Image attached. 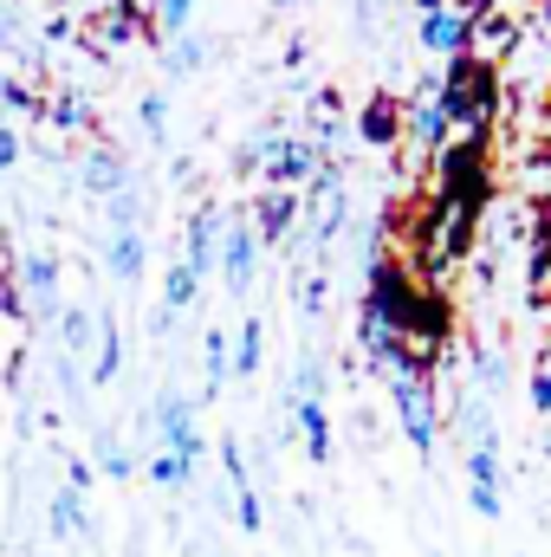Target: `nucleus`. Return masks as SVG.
Wrapping results in <instances>:
<instances>
[{
  "mask_svg": "<svg viewBox=\"0 0 551 557\" xmlns=\"http://www.w3.org/2000/svg\"><path fill=\"white\" fill-rule=\"evenodd\" d=\"M98 467H105L111 480H131V467H137V460L124 454V441H118V434H98Z\"/></svg>",
  "mask_w": 551,
  "mask_h": 557,
  "instance_id": "5701e85b",
  "label": "nucleus"
},
{
  "mask_svg": "<svg viewBox=\"0 0 551 557\" xmlns=\"http://www.w3.org/2000/svg\"><path fill=\"white\" fill-rule=\"evenodd\" d=\"M149 480H156V486H162V493H182V486H188V480H195V467H188V460H175V454H162V447H156V454H149Z\"/></svg>",
  "mask_w": 551,
  "mask_h": 557,
  "instance_id": "6ab92c4d",
  "label": "nucleus"
},
{
  "mask_svg": "<svg viewBox=\"0 0 551 557\" xmlns=\"http://www.w3.org/2000/svg\"><path fill=\"white\" fill-rule=\"evenodd\" d=\"M46 124H52V131H85V124H91V104H85L78 91H59V98L46 104Z\"/></svg>",
  "mask_w": 551,
  "mask_h": 557,
  "instance_id": "f3484780",
  "label": "nucleus"
},
{
  "mask_svg": "<svg viewBox=\"0 0 551 557\" xmlns=\"http://www.w3.org/2000/svg\"><path fill=\"white\" fill-rule=\"evenodd\" d=\"M118 363H124V331H118V318L105 311V318H98V350H91V383H111Z\"/></svg>",
  "mask_w": 551,
  "mask_h": 557,
  "instance_id": "2eb2a0df",
  "label": "nucleus"
},
{
  "mask_svg": "<svg viewBox=\"0 0 551 557\" xmlns=\"http://www.w3.org/2000/svg\"><path fill=\"white\" fill-rule=\"evenodd\" d=\"M13 156H20V137H13V124H0V182H7V169H13Z\"/></svg>",
  "mask_w": 551,
  "mask_h": 557,
  "instance_id": "c756f323",
  "label": "nucleus"
},
{
  "mask_svg": "<svg viewBox=\"0 0 551 557\" xmlns=\"http://www.w3.org/2000/svg\"><path fill=\"white\" fill-rule=\"evenodd\" d=\"M201 363H208V396H221V383H228V331L201 337Z\"/></svg>",
  "mask_w": 551,
  "mask_h": 557,
  "instance_id": "aec40b11",
  "label": "nucleus"
},
{
  "mask_svg": "<svg viewBox=\"0 0 551 557\" xmlns=\"http://www.w3.org/2000/svg\"><path fill=\"white\" fill-rule=\"evenodd\" d=\"M78 557H85V552H78Z\"/></svg>",
  "mask_w": 551,
  "mask_h": 557,
  "instance_id": "f704fd0d",
  "label": "nucleus"
},
{
  "mask_svg": "<svg viewBox=\"0 0 551 557\" xmlns=\"http://www.w3.org/2000/svg\"><path fill=\"white\" fill-rule=\"evenodd\" d=\"M546 460H551V428H546Z\"/></svg>",
  "mask_w": 551,
  "mask_h": 557,
  "instance_id": "72a5a7b5",
  "label": "nucleus"
},
{
  "mask_svg": "<svg viewBox=\"0 0 551 557\" xmlns=\"http://www.w3.org/2000/svg\"><path fill=\"white\" fill-rule=\"evenodd\" d=\"M539 363H546V370H551V344H546V357H539Z\"/></svg>",
  "mask_w": 551,
  "mask_h": 557,
  "instance_id": "473e14b6",
  "label": "nucleus"
},
{
  "mask_svg": "<svg viewBox=\"0 0 551 557\" xmlns=\"http://www.w3.org/2000/svg\"><path fill=\"white\" fill-rule=\"evenodd\" d=\"M156 447L162 454H175V460H188V467H201V454H208V441H201V428H195V403L188 396H156Z\"/></svg>",
  "mask_w": 551,
  "mask_h": 557,
  "instance_id": "39448f33",
  "label": "nucleus"
},
{
  "mask_svg": "<svg viewBox=\"0 0 551 557\" xmlns=\"http://www.w3.org/2000/svg\"><path fill=\"white\" fill-rule=\"evenodd\" d=\"M415 46H421V52H434L441 65H448V59H461V52L474 46V13H467V7L415 13Z\"/></svg>",
  "mask_w": 551,
  "mask_h": 557,
  "instance_id": "423d86ee",
  "label": "nucleus"
},
{
  "mask_svg": "<svg viewBox=\"0 0 551 557\" xmlns=\"http://www.w3.org/2000/svg\"><path fill=\"white\" fill-rule=\"evenodd\" d=\"M149 20H156L162 39H182L188 20H195V0H149Z\"/></svg>",
  "mask_w": 551,
  "mask_h": 557,
  "instance_id": "a211bd4d",
  "label": "nucleus"
},
{
  "mask_svg": "<svg viewBox=\"0 0 551 557\" xmlns=\"http://www.w3.org/2000/svg\"><path fill=\"white\" fill-rule=\"evenodd\" d=\"M467 506H474L480 519H506V493H500V486H474V480H467Z\"/></svg>",
  "mask_w": 551,
  "mask_h": 557,
  "instance_id": "393cba45",
  "label": "nucleus"
},
{
  "mask_svg": "<svg viewBox=\"0 0 551 557\" xmlns=\"http://www.w3.org/2000/svg\"><path fill=\"white\" fill-rule=\"evenodd\" d=\"M260 350H267V337H260V318H247V324L234 331V350H228V370H234V376H254V370H260Z\"/></svg>",
  "mask_w": 551,
  "mask_h": 557,
  "instance_id": "dca6fc26",
  "label": "nucleus"
},
{
  "mask_svg": "<svg viewBox=\"0 0 551 557\" xmlns=\"http://www.w3.org/2000/svg\"><path fill=\"white\" fill-rule=\"evenodd\" d=\"M441 7H454V0H415V13H441Z\"/></svg>",
  "mask_w": 551,
  "mask_h": 557,
  "instance_id": "7c9ffc66",
  "label": "nucleus"
},
{
  "mask_svg": "<svg viewBox=\"0 0 551 557\" xmlns=\"http://www.w3.org/2000/svg\"><path fill=\"white\" fill-rule=\"evenodd\" d=\"M234 519L241 532H260V493H234Z\"/></svg>",
  "mask_w": 551,
  "mask_h": 557,
  "instance_id": "cd10ccee",
  "label": "nucleus"
},
{
  "mask_svg": "<svg viewBox=\"0 0 551 557\" xmlns=\"http://www.w3.org/2000/svg\"><path fill=\"white\" fill-rule=\"evenodd\" d=\"M254 260H260V240H254V221L247 214H221V247H215V267L228 278L234 298L254 292Z\"/></svg>",
  "mask_w": 551,
  "mask_h": 557,
  "instance_id": "20e7f679",
  "label": "nucleus"
},
{
  "mask_svg": "<svg viewBox=\"0 0 551 557\" xmlns=\"http://www.w3.org/2000/svg\"><path fill=\"white\" fill-rule=\"evenodd\" d=\"M215 247H221V208H195L182 227V267L195 278L215 273Z\"/></svg>",
  "mask_w": 551,
  "mask_h": 557,
  "instance_id": "1a4fd4ad",
  "label": "nucleus"
},
{
  "mask_svg": "<svg viewBox=\"0 0 551 557\" xmlns=\"http://www.w3.org/2000/svg\"><path fill=\"white\" fill-rule=\"evenodd\" d=\"M59 344H65V363H72V357L85 363V357L98 350V318H91L85 305H59Z\"/></svg>",
  "mask_w": 551,
  "mask_h": 557,
  "instance_id": "ddd939ff",
  "label": "nucleus"
},
{
  "mask_svg": "<svg viewBox=\"0 0 551 557\" xmlns=\"http://www.w3.org/2000/svg\"><path fill=\"white\" fill-rule=\"evenodd\" d=\"M467 480L474 486H500V447H467Z\"/></svg>",
  "mask_w": 551,
  "mask_h": 557,
  "instance_id": "b1692460",
  "label": "nucleus"
},
{
  "mask_svg": "<svg viewBox=\"0 0 551 557\" xmlns=\"http://www.w3.org/2000/svg\"><path fill=\"white\" fill-rule=\"evenodd\" d=\"M292 416H298V441H305V454H311V460H331V416H325V403L292 396Z\"/></svg>",
  "mask_w": 551,
  "mask_h": 557,
  "instance_id": "4468645a",
  "label": "nucleus"
},
{
  "mask_svg": "<svg viewBox=\"0 0 551 557\" xmlns=\"http://www.w3.org/2000/svg\"><path fill=\"white\" fill-rule=\"evenodd\" d=\"M428 195L487 214V201H493V162H487V143H474V137L448 143V149L428 162Z\"/></svg>",
  "mask_w": 551,
  "mask_h": 557,
  "instance_id": "f03ea898",
  "label": "nucleus"
},
{
  "mask_svg": "<svg viewBox=\"0 0 551 557\" xmlns=\"http://www.w3.org/2000/svg\"><path fill=\"white\" fill-rule=\"evenodd\" d=\"M390 403H396V421H403L409 447H415V454H428V447H434V434H441V416H434V383H428V376H390Z\"/></svg>",
  "mask_w": 551,
  "mask_h": 557,
  "instance_id": "7ed1b4c3",
  "label": "nucleus"
},
{
  "mask_svg": "<svg viewBox=\"0 0 551 557\" xmlns=\"http://www.w3.org/2000/svg\"><path fill=\"white\" fill-rule=\"evenodd\" d=\"M137 117H143V137H149V143L169 137V98H162V91H149V98H143Z\"/></svg>",
  "mask_w": 551,
  "mask_h": 557,
  "instance_id": "412c9836",
  "label": "nucleus"
},
{
  "mask_svg": "<svg viewBox=\"0 0 551 557\" xmlns=\"http://www.w3.org/2000/svg\"><path fill=\"white\" fill-rule=\"evenodd\" d=\"M357 137L370 143V149H396V143H403V104H396L390 91L364 98V111H357Z\"/></svg>",
  "mask_w": 551,
  "mask_h": 557,
  "instance_id": "9b49d317",
  "label": "nucleus"
},
{
  "mask_svg": "<svg viewBox=\"0 0 551 557\" xmlns=\"http://www.w3.org/2000/svg\"><path fill=\"white\" fill-rule=\"evenodd\" d=\"M247 221H254V240H273L279 247V240L298 227V195H292V188H260V201H254Z\"/></svg>",
  "mask_w": 551,
  "mask_h": 557,
  "instance_id": "9d476101",
  "label": "nucleus"
},
{
  "mask_svg": "<svg viewBox=\"0 0 551 557\" xmlns=\"http://www.w3.org/2000/svg\"><path fill=\"white\" fill-rule=\"evenodd\" d=\"M526 403H532V416H546V421H551V370H546V363L526 376Z\"/></svg>",
  "mask_w": 551,
  "mask_h": 557,
  "instance_id": "bb28decb",
  "label": "nucleus"
},
{
  "mask_svg": "<svg viewBox=\"0 0 551 557\" xmlns=\"http://www.w3.org/2000/svg\"><path fill=\"white\" fill-rule=\"evenodd\" d=\"M454 7H467V13H474V7H493V0H454Z\"/></svg>",
  "mask_w": 551,
  "mask_h": 557,
  "instance_id": "2f4dec72",
  "label": "nucleus"
},
{
  "mask_svg": "<svg viewBox=\"0 0 551 557\" xmlns=\"http://www.w3.org/2000/svg\"><path fill=\"white\" fill-rule=\"evenodd\" d=\"M519 39H526V20H519V13H506L500 0H493V7H474V46H467V52H474L480 65H500Z\"/></svg>",
  "mask_w": 551,
  "mask_h": 557,
  "instance_id": "0eeeda50",
  "label": "nucleus"
},
{
  "mask_svg": "<svg viewBox=\"0 0 551 557\" xmlns=\"http://www.w3.org/2000/svg\"><path fill=\"white\" fill-rule=\"evenodd\" d=\"M434 104L448 111L454 137L493 143V124H500V104H506V85H500V65H480L474 52L448 59L434 72Z\"/></svg>",
  "mask_w": 551,
  "mask_h": 557,
  "instance_id": "f257e3e1",
  "label": "nucleus"
},
{
  "mask_svg": "<svg viewBox=\"0 0 551 557\" xmlns=\"http://www.w3.org/2000/svg\"><path fill=\"white\" fill-rule=\"evenodd\" d=\"M39 311V318H59V260L52 253H26L20 260V311Z\"/></svg>",
  "mask_w": 551,
  "mask_h": 557,
  "instance_id": "6e6552de",
  "label": "nucleus"
},
{
  "mask_svg": "<svg viewBox=\"0 0 551 557\" xmlns=\"http://www.w3.org/2000/svg\"><path fill=\"white\" fill-rule=\"evenodd\" d=\"M78 188H85L91 201H118V195L131 188V175H124V156H111V149H91V156L78 162Z\"/></svg>",
  "mask_w": 551,
  "mask_h": 557,
  "instance_id": "f8f14e48",
  "label": "nucleus"
},
{
  "mask_svg": "<svg viewBox=\"0 0 551 557\" xmlns=\"http://www.w3.org/2000/svg\"><path fill=\"white\" fill-rule=\"evenodd\" d=\"M298 305H305V311H318V305H325V278H318V273L298 278Z\"/></svg>",
  "mask_w": 551,
  "mask_h": 557,
  "instance_id": "c85d7f7f",
  "label": "nucleus"
},
{
  "mask_svg": "<svg viewBox=\"0 0 551 557\" xmlns=\"http://www.w3.org/2000/svg\"><path fill=\"white\" fill-rule=\"evenodd\" d=\"M201 59H208V46H201V39H169V78H188Z\"/></svg>",
  "mask_w": 551,
  "mask_h": 557,
  "instance_id": "4be33fe9",
  "label": "nucleus"
},
{
  "mask_svg": "<svg viewBox=\"0 0 551 557\" xmlns=\"http://www.w3.org/2000/svg\"><path fill=\"white\" fill-rule=\"evenodd\" d=\"M480 389L487 396H506V357L500 350H480Z\"/></svg>",
  "mask_w": 551,
  "mask_h": 557,
  "instance_id": "a878e982",
  "label": "nucleus"
}]
</instances>
